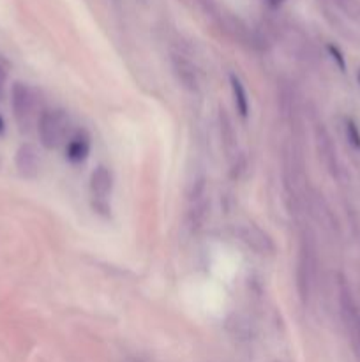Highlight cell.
Segmentation results:
<instances>
[{"mask_svg":"<svg viewBox=\"0 0 360 362\" xmlns=\"http://www.w3.org/2000/svg\"><path fill=\"white\" fill-rule=\"evenodd\" d=\"M219 133H221L222 147H224L228 158H236L239 151V138H236L235 126L232 122V117L226 113V110H219Z\"/></svg>","mask_w":360,"mask_h":362,"instance_id":"10","label":"cell"},{"mask_svg":"<svg viewBox=\"0 0 360 362\" xmlns=\"http://www.w3.org/2000/svg\"><path fill=\"white\" fill-rule=\"evenodd\" d=\"M313 239V233L309 230H304L302 239H300L299 262H296V290L304 304L309 303L314 278H316V247H314Z\"/></svg>","mask_w":360,"mask_h":362,"instance_id":"3","label":"cell"},{"mask_svg":"<svg viewBox=\"0 0 360 362\" xmlns=\"http://www.w3.org/2000/svg\"><path fill=\"white\" fill-rule=\"evenodd\" d=\"M113 191V175L106 166H97L90 175V193L97 200H106Z\"/></svg>","mask_w":360,"mask_h":362,"instance_id":"11","label":"cell"},{"mask_svg":"<svg viewBox=\"0 0 360 362\" xmlns=\"http://www.w3.org/2000/svg\"><path fill=\"white\" fill-rule=\"evenodd\" d=\"M173 73H175L176 80L180 81L186 90L198 92L200 90V73H198L196 64L191 59H187L182 53H173L172 55Z\"/></svg>","mask_w":360,"mask_h":362,"instance_id":"6","label":"cell"},{"mask_svg":"<svg viewBox=\"0 0 360 362\" xmlns=\"http://www.w3.org/2000/svg\"><path fill=\"white\" fill-rule=\"evenodd\" d=\"M39 141L48 151H55L67 144L71 133V117L64 110H44L37 122Z\"/></svg>","mask_w":360,"mask_h":362,"instance_id":"2","label":"cell"},{"mask_svg":"<svg viewBox=\"0 0 360 362\" xmlns=\"http://www.w3.org/2000/svg\"><path fill=\"white\" fill-rule=\"evenodd\" d=\"M356 81H359V85H360V69H359V73H356Z\"/></svg>","mask_w":360,"mask_h":362,"instance_id":"20","label":"cell"},{"mask_svg":"<svg viewBox=\"0 0 360 362\" xmlns=\"http://www.w3.org/2000/svg\"><path fill=\"white\" fill-rule=\"evenodd\" d=\"M4 131V120H2V117H0V133H2Z\"/></svg>","mask_w":360,"mask_h":362,"instance_id":"19","label":"cell"},{"mask_svg":"<svg viewBox=\"0 0 360 362\" xmlns=\"http://www.w3.org/2000/svg\"><path fill=\"white\" fill-rule=\"evenodd\" d=\"M90 148L92 144L87 131H76V133L71 134L66 144V158L74 165H78V163H83L88 158Z\"/></svg>","mask_w":360,"mask_h":362,"instance_id":"9","label":"cell"},{"mask_svg":"<svg viewBox=\"0 0 360 362\" xmlns=\"http://www.w3.org/2000/svg\"><path fill=\"white\" fill-rule=\"evenodd\" d=\"M16 168L25 179H35L41 170V156L35 145L23 144L16 152Z\"/></svg>","mask_w":360,"mask_h":362,"instance_id":"8","label":"cell"},{"mask_svg":"<svg viewBox=\"0 0 360 362\" xmlns=\"http://www.w3.org/2000/svg\"><path fill=\"white\" fill-rule=\"evenodd\" d=\"M344 131H346V138H348L349 145H352L355 151L360 152V129H359V126L355 124V120L346 119Z\"/></svg>","mask_w":360,"mask_h":362,"instance_id":"15","label":"cell"},{"mask_svg":"<svg viewBox=\"0 0 360 362\" xmlns=\"http://www.w3.org/2000/svg\"><path fill=\"white\" fill-rule=\"evenodd\" d=\"M203 197V189L194 191L193 207H191L189 211V225L193 230L201 228V226L205 225V221H207L208 216H210V202Z\"/></svg>","mask_w":360,"mask_h":362,"instance_id":"12","label":"cell"},{"mask_svg":"<svg viewBox=\"0 0 360 362\" xmlns=\"http://www.w3.org/2000/svg\"><path fill=\"white\" fill-rule=\"evenodd\" d=\"M337 4L339 9L349 16L352 20H359L360 21V2L359 0H334Z\"/></svg>","mask_w":360,"mask_h":362,"instance_id":"14","label":"cell"},{"mask_svg":"<svg viewBox=\"0 0 360 362\" xmlns=\"http://www.w3.org/2000/svg\"><path fill=\"white\" fill-rule=\"evenodd\" d=\"M339 308H341V317L346 329H348V334L352 336L353 346L360 356V315L355 299L352 296V290H349L344 278L339 279Z\"/></svg>","mask_w":360,"mask_h":362,"instance_id":"4","label":"cell"},{"mask_svg":"<svg viewBox=\"0 0 360 362\" xmlns=\"http://www.w3.org/2000/svg\"><path fill=\"white\" fill-rule=\"evenodd\" d=\"M4 81H6V74H4L2 69H0V94H2L4 90Z\"/></svg>","mask_w":360,"mask_h":362,"instance_id":"18","label":"cell"},{"mask_svg":"<svg viewBox=\"0 0 360 362\" xmlns=\"http://www.w3.org/2000/svg\"><path fill=\"white\" fill-rule=\"evenodd\" d=\"M265 2H267L272 9H277V7H281L286 0H265Z\"/></svg>","mask_w":360,"mask_h":362,"instance_id":"17","label":"cell"},{"mask_svg":"<svg viewBox=\"0 0 360 362\" xmlns=\"http://www.w3.org/2000/svg\"><path fill=\"white\" fill-rule=\"evenodd\" d=\"M11 108L16 124L21 131H30L37 127L39 117H41V99L35 88L23 81H16L11 87Z\"/></svg>","mask_w":360,"mask_h":362,"instance_id":"1","label":"cell"},{"mask_svg":"<svg viewBox=\"0 0 360 362\" xmlns=\"http://www.w3.org/2000/svg\"><path fill=\"white\" fill-rule=\"evenodd\" d=\"M229 85H232V94H233V101H235V108L239 112V115L242 119H247L249 115V98H247L246 87L242 85V81L232 74L229 76Z\"/></svg>","mask_w":360,"mask_h":362,"instance_id":"13","label":"cell"},{"mask_svg":"<svg viewBox=\"0 0 360 362\" xmlns=\"http://www.w3.org/2000/svg\"><path fill=\"white\" fill-rule=\"evenodd\" d=\"M328 52L332 53V59L335 60V62H337V66L341 67V71H344V67H346V64H344V59H342V55H341V52H339L337 48H335V46H328Z\"/></svg>","mask_w":360,"mask_h":362,"instance_id":"16","label":"cell"},{"mask_svg":"<svg viewBox=\"0 0 360 362\" xmlns=\"http://www.w3.org/2000/svg\"><path fill=\"white\" fill-rule=\"evenodd\" d=\"M236 235L246 244L249 250L256 251L258 255H272L275 251V244L272 243L270 237L258 228L256 225H242L236 228Z\"/></svg>","mask_w":360,"mask_h":362,"instance_id":"7","label":"cell"},{"mask_svg":"<svg viewBox=\"0 0 360 362\" xmlns=\"http://www.w3.org/2000/svg\"><path fill=\"white\" fill-rule=\"evenodd\" d=\"M314 141H316L318 156H320L321 163L325 165L327 172L330 173L334 179H339L341 166H339L337 148H335L334 140H332L330 133H328L327 127H325L323 124H316V127H314Z\"/></svg>","mask_w":360,"mask_h":362,"instance_id":"5","label":"cell"}]
</instances>
